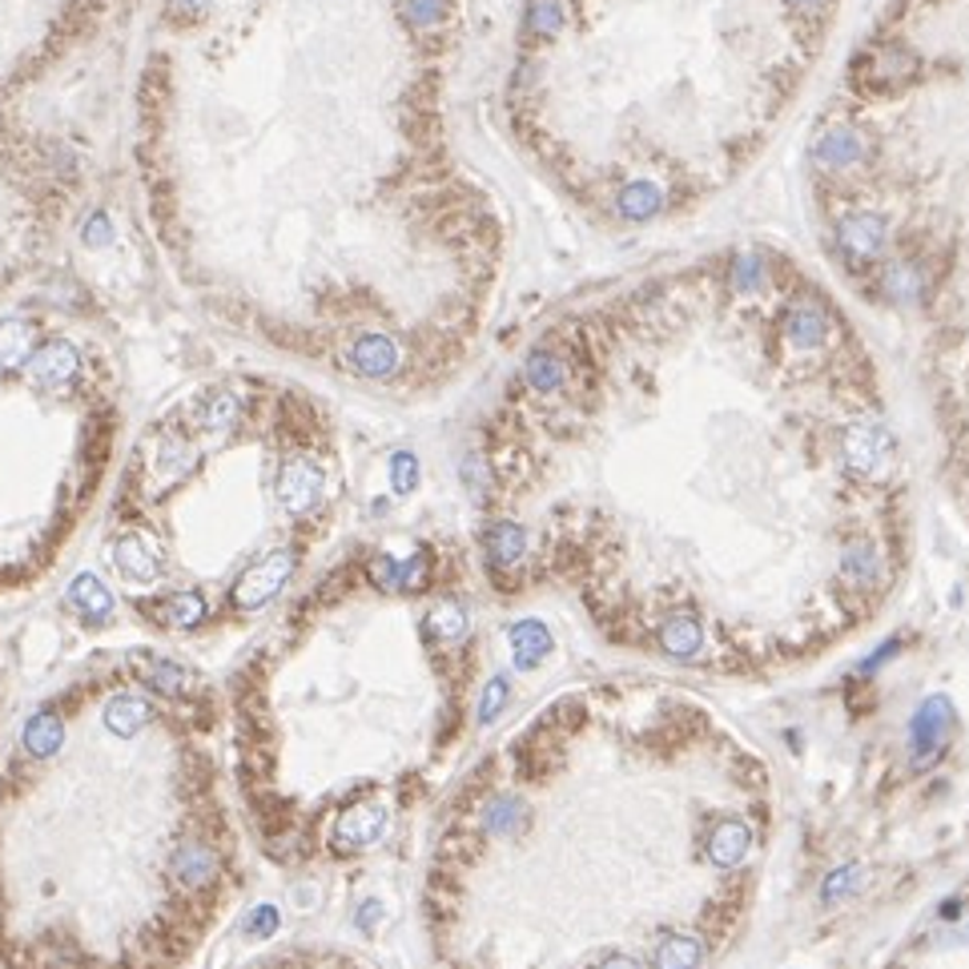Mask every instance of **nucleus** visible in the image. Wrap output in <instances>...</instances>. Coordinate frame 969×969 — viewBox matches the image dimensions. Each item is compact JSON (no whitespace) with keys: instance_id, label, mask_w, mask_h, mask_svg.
<instances>
[{"instance_id":"nucleus-1","label":"nucleus","mask_w":969,"mask_h":969,"mask_svg":"<svg viewBox=\"0 0 969 969\" xmlns=\"http://www.w3.org/2000/svg\"><path fill=\"white\" fill-rule=\"evenodd\" d=\"M893 455H897V443L877 423H853L841 435V459L857 480H885V471L893 467Z\"/></svg>"},{"instance_id":"nucleus-2","label":"nucleus","mask_w":969,"mask_h":969,"mask_svg":"<svg viewBox=\"0 0 969 969\" xmlns=\"http://www.w3.org/2000/svg\"><path fill=\"white\" fill-rule=\"evenodd\" d=\"M954 733V704L946 696H929L921 701V708L909 720V765L917 772H925L934 765L941 752H946V740Z\"/></svg>"},{"instance_id":"nucleus-3","label":"nucleus","mask_w":969,"mask_h":969,"mask_svg":"<svg viewBox=\"0 0 969 969\" xmlns=\"http://www.w3.org/2000/svg\"><path fill=\"white\" fill-rule=\"evenodd\" d=\"M294 568H298V559H294V551H270V556H262L257 564H250V568L242 571V580L234 583V603L242 608V612H257V608H266L274 596H278L286 583H291Z\"/></svg>"},{"instance_id":"nucleus-4","label":"nucleus","mask_w":969,"mask_h":969,"mask_svg":"<svg viewBox=\"0 0 969 969\" xmlns=\"http://www.w3.org/2000/svg\"><path fill=\"white\" fill-rule=\"evenodd\" d=\"M833 238H836V250H841L849 262L865 266V262H881V254H885V245H889V222L870 210H849L836 218Z\"/></svg>"},{"instance_id":"nucleus-5","label":"nucleus","mask_w":969,"mask_h":969,"mask_svg":"<svg viewBox=\"0 0 969 969\" xmlns=\"http://www.w3.org/2000/svg\"><path fill=\"white\" fill-rule=\"evenodd\" d=\"M326 491V475L323 467L306 455H294L282 463L278 471V503L286 515H310L318 503H323Z\"/></svg>"},{"instance_id":"nucleus-6","label":"nucleus","mask_w":969,"mask_h":969,"mask_svg":"<svg viewBox=\"0 0 969 969\" xmlns=\"http://www.w3.org/2000/svg\"><path fill=\"white\" fill-rule=\"evenodd\" d=\"M817 161H821L824 169H836V173H849V169H861L865 161L873 157V141L870 134L861 129V125L853 122H836L829 125L821 137H817V146H813Z\"/></svg>"},{"instance_id":"nucleus-7","label":"nucleus","mask_w":969,"mask_h":969,"mask_svg":"<svg viewBox=\"0 0 969 969\" xmlns=\"http://www.w3.org/2000/svg\"><path fill=\"white\" fill-rule=\"evenodd\" d=\"M387 824H390L387 804H379V801L355 804L350 813L338 817V824H335V849L358 853V849L379 845V836L387 833Z\"/></svg>"},{"instance_id":"nucleus-8","label":"nucleus","mask_w":969,"mask_h":969,"mask_svg":"<svg viewBox=\"0 0 969 969\" xmlns=\"http://www.w3.org/2000/svg\"><path fill=\"white\" fill-rule=\"evenodd\" d=\"M877 286L889 306H921L925 291H929V274L914 257H889L877 274Z\"/></svg>"},{"instance_id":"nucleus-9","label":"nucleus","mask_w":969,"mask_h":969,"mask_svg":"<svg viewBox=\"0 0 969 969\" xmlns=\"http://www.w3.org/2000/svg\"><path fill=\"white\" fill-rule=\"evenodd\" d=\"M346 362L362 379H390L402 367V350L390 335H358L346 350Z\"/></svg>"},{"instance_id":"nucleus-10","label":"nucleus","mask_w":969,"mask_h":969,"mask_svg":"<svg viewBox=\"0 0 969 969\" xmlns=\"http://www.w3.org/2000/svg\"><path fill=\"white\" fill-rule=\"evenodd\" d=\"M917 73V53L905 45H881L861 61V81L870 89H897Z\"/></svg>"},{"instance_id":"nucleus-11","label":"nucleus","mask_w":969,"mask_h":969,"mask_svg":"<svg viewBox=\"0 0 969 969\" xmlns=\"http://www.w3.org/2000/svg\"><path fill=\"white\" fill-rule=\"evenodd\" d=\"M113 564H117V571H122L125 580H134V583H149L161 576V551H157L154 539L141 531H129L122 535V539H113Z\"/></svg>"},{"instance_id":"nucleus-12","label":"nucleus","mask_w":969,"mask_h":969,"mask_svg":"<svg viewBox=\"0 0 969 969\" xmlns=\"http://www.w3.org/2000/svg\"><path fill=\"white\" fill-rule=\"evenodd\" d=\"M77 370H81L77 346L65 343V338H53V343H45L33 358H29V375H33V382L36 387H49V390L69 387V382L77 379Z\"/></svg>"},{"instance_id":"nucleus-13","label":"nucleus","mask_w":969,"mask_h":969,"mask_svg":"<svg viewBox=\"0 0 969 969\" xmlns=\"http://www.w3.org/2000/svg\"><path fill=\"white\" fill-rule=\"evenodd\" d=\"M664 210H668V186H660L656 178H635L615 193V213L632 225L652 222Z\"/></svg>"},{"instance_id":"nucleus-14","label":"nucleus","mask_w":969,"mask_h":969,"mask_svg":"<svg viewBox=\"0 0 969 969\" xmlns=\"http://www.w3.org/2000/svg\"><path fill=\"white\" fill-rule=\"evenodd\" d=\"M824 338H829V314L813 298H801L797 306H789V314H784V343L792 350L809 355V350L824 346Z\"/></svg>"},{"instance_id":"nucleus-15","label":"nucleus","mask_w":969,"mask_h":969,"mask_svg":"<svg viewBox=\"0 0 969 969\" xmlns=\"http://www.w3.org/2000/svg\"><path fill=\"white\" fill-rule=\"evenodd\" d=\"M748 849H752V829L745 821H736V817L720 821L708 836V861L716 870H736L748 857Z\"/></svg>"},{"instance_id":"nucleus-16","label":"nucleus","mask_w":969,"mask_h":969,"mask_svg":"<svg viewBox=\"0 0 969 969\" xmlns=\"http://www.w3.org/2000/svg\"><path fill=\"white\" fill-rule=\"evenodd\" d=\"M483 551H487L491 568H515L527 556V531L512 519H499L483 531Z\"/></svg>"},{"instance_id":"nucleus-17","label":"nucleus","mask_w":969,"mask_h":969,"mask_svg":"<svg viewBox=\"0 0 969 969\" xmlns=\"http://www.w3.org/2000/svg\"><path fill=\"white\" fill-rule=\"evenodd\" d=\"M660 647H664V652H668L672 660L701 656V647H704V624L692 612L668 615V620H664V628H660Z\"/></svg>"},{"instance_id":"nucleus-18","label":"nucleus","mask_w":969,"mask_h":969,"mask_svg":"<svg viewBox=\"0 0 969 969\" xmlns=\"http://www.w3.org/2000/svg\"><path fill=\"white\" fill-rule=\"evenodd\" d=\"M507 640H512L515 668H519V672H531L535 664H539V660L551 652V632H547L544 620H519V624H512Z\"/></svg>"},{"instance_id":"nucleus-19","label":"nucleus","mask_w":969,"mask_h":969,"mask_svg":"<svg viewBox=\"0 0 969 969\" xmlns=\"http://www.w3.org/2000/svg\"><path fill=\"white\" fill-rule=\"evenodd\" d=\"M524 379L535 394H556L568 387V362L556 350H531L524 362Z\"/></svg>"},{"instance_id":"nucleus-20","label":"nucleus","mask_w":969,"mask_h":969,"mask_svg":"<svg viewBox=\"0 0 969 969\" xmlns=\"http://www.w3.org/2000/svg\"><path fill=\"white\" fill-rule=\"evenodd\" d=\"M769 257L760 250H736L733 262H728V286L736 294H760L769 286Z\"/></svg>"},{"instance_id":"nucleus-21","label":"nucleus","mask_w":969,"mask_h":969,"mask_svg":"<svg viewBox=\"0 0 969 969\" xmlns=\"http://www.w3.org/2000/svg\"><path fill=\"white\" fill-rule=\"evenodd\" d=\"M69 603H73L81 615H89V620H105V615L113 612V591L101 583V576L81 571L77 580L69 583Z\"/></svg>"},{"instance_id":"nucleus-22","label":"nucleus","mask_w":969,"mask_h":969,"mask_svg":"<svg viewBox=\"0 0 969 969\" xmlns=\"http://www.w3.org/2000/svg\"><path fill=\"white\" fill-rule=\"evenodd\" d=\"M238 419H242V407H238V399L230 394V390H218V394H210V399L201 402L198 431H201V435L222 439V435H230V431H234Z\"/></svg>"},{"instance_id":"nucleus-23","label":"nucleus","mask_w":969,"mask_h":969,"mask_svg":"<svg viewBox=\"0 0 969 969\" xmlns=\"http://www.w3.org/2000/svg\"><path fill=\"white\" fill-rule=\"evenodd\" d=\"M841 571H845V580L853 588H877L881 580V556L877 547L870 539H853L845 547V556H841Z\"/></svg>"},{"instance_id":"nucleus-24","label":"nucleus","mask_w":969,"mask_h":969,"mask_svg":"<svg viewBox=\"0 0 969 969\" xmlns=\"http://www.w3.org/2000/svg\"><path fill=\"white\" fill-rule=\"evenodd\" d=\"M149 716H154L149 701H137V696H113L105 704V728L113 736H137L149 725Z\"/></svg>"},{"instance_id":"nucleus-25","label":"nucleus","mask_w":969,"mask_h":969,"mask_svg":"<svg viewBox=\"0 0 969 969\" xmlns=\"http://www.w3.org/2000/svg\"><path fill=\"white\" fill-rule=\"evenodd\" d=\"M218 873V857L210 845H181L173 849V877L186 885H206Z\"/></svg>"},{"instance_id":"nucleus-26","label":"nucleus","mask_w":969,"mask_h":969,"mask_svg":"<svg viewBox=\"0 0 969 969\" xmlns=\"http://www.w3.org/2000/svg\"><path fill=\"white\" fill-rule=\"evenodd\" d=\"M471 628V615L463 603L455 600H439L431 612H426V632L435 635V640H443V644H455V640H463Z\"/></svg>"},{"instance_id":"nucleus-27","label":"nucleus","mask_w":969,"mask_h":969,"mask_svg":"<svg viewBox=\"0 0 969 969\" xmlns=\"http://www.w3.org/2000/svg\"><path fill=\"white\" fill-rule=\"evenodd\" d=\"M704 961L701 937L692 934H668L656 946V969H696Z\"/></svg>"},{"instance_id":"nucleus-28","label":"nucleus","mask_w":969,"mask_h":969,"mask_svg":"<svg viewBox=\"0 0 969 969\" xmlns=\"http://www.w3.org/2000/svg\"><path fill=\"white\" fill-rule=\"evenodd\" d=\"M568 29V4L564 0H531L527 4V33L539 41H556Z\"/></svg>"},{"instance_id":"nucleus-29","label":"nucleus","mask_w":969,"mask_h":969,"mask_svg":"<svg viewBox=\"0 0 969 969\" xmlns=\"http://www.w3.org/2000/svg\"><path fill=\"white\" fill-rule=\"evenodd\" d=\"M157 620L169 628H193L206 620V600L198 591H173L169 600L157 603Z\"/></svg>"},{"instance_id":"nucleus-30","label":"nucleus","mask_w":969,"mask_h":969,"mask_svg":"<svg viewBox=\"0 0 969 969\" xmlns=\"http://www.w3.org/2000/svg\"><path fill=\"white\" fill-rule=\"evenodd\" d=\"M24 358H33V330L24 318H4L0 323V367H21Z\"/></svg>"},{"instance_id":"nucleus-31","label":"nucleus","mask_w":969,"mask_h":969,"mask_svg":"<svg viewBox=\"0 0 969 969\" xmlns=\"http://www.w3.org/2000/svg\"><path fill=\"white\" fill-rule=\"evenodd\" d=\"M56 745H61V720H56L53 713L33 716L29 728H24V748H29L33 757H49V752H56Z\"/></svg>"},{"instance_id":"nucleus-32","label":"nucleus","mask_w":969,"mask_h":969,"mask_svg":"<svg viewBox=\"0 0 969 969\" xmlns=\"http://www.w3.org/2000/svg\"><path fill=\"white\" fill-rule=\"evenodd\" d=\"M399 17L419 33H431L446 21V0H399Z\"/></svg>"},{"instance_id":"nucleus-33","label":"nucleus","mask_w":969,"mask_h":969,"mask_svg":"<svg viewBox=\"0 0 969 969\" xmlns=\"http://www.w3.org/2000/svg\"><path fill=\"white\" fill-rule=\"evenodd\" d=\"M190 459H193V451L186 439H161V443H157V455H154L157 475H161V480H178V475H186Z\"/></svg>"},{"instance_id":"nucleus-34","label":"nucleus","mask_w":969,"mask_h":969,"mask_svg":"<svg viewBox=\"0 0 969 969\" xmlns=\"http://www.w3.org/2000/svg\"><path fill=\"white\" fill-rule=\"evenodd\" d=\"M861 881H865V870L861 865H841V870H833L829 877H824L821 885V902L824 905H836L841 897H849V893H857L861 889Z\"/></svg>"},{"instance_id":"nucleus-35","label":"nucleus","mask_w":969,"mask_h":969,"mask_svg":"<svg viewBox=\"0 0 969 969\" xmlns=\"http://www.w3.org/2000/svg\"><path fill=\"white\" fill-rule=\"evenodd\" d=\"M390 487H394V495H411L419 487V459L411 451H394L390 455Z\"/></svg>"},{"instance_id":"nucleus-36","label":"nucleus","mask_w":969,"mask_h":969,"mask_svg":"<svg viewBox=\"0 0 969 969\" xmlns=\"http://www.w3.org/2000/svg\"><path fill=\"white\" fill-rule=\"evenodd\" d=\"M519 821H524V804L515 801V797H495V801L487 804V829H491V833H512Z\"/></svg>"},{"instance_id":"nucleus-37","label":"nucleus","mask_w":969,"mask_h":969,"mask_svg":"<svg viewBox=\"0 0 969 969\" xmlns=\"http://www.w3.org/2000/svg\"><path fill=\"white\" fill-rule=\"evenodd\" d=\"M141 676L161 692H186L190 676L178 668V664H169V660H154V664H141Z\"/></svg>"},{"instance_id":"nucleus-38","label":"nucleus","mask_w":969,"mask_h":969,"mask_svg":"<svg viewBox=\"0 0 969 969\" xmlns=\"http://www.w3.org/2000/svg\"><path fill=\"white\" fill-rule=\"evenodd\" d=\"M507 701H512V684H507V676H495L483 688V701H480V725H491L495 716L507 708Z\"/></svg>"},{"instance_id":"nucleus-39","label":"nucleus","mask_w":969,"mask_h":969,"mask_svg":"<svg viewBox=\"0 0 969 969\" xmlns=\"http://www.w3.org/2000/svg\"><path fill=\"white\" fill-rule=\"evenodd\" d=\"M81 242L89 245V250H105L113 242V222L109 213H93L89 222L81 225Z\"/></svg>"},{"instance_id":"nucleus-40","label":"nucleus","mask_w":969,"mask_h":969,"mask_svg":"<svg viewBox=\"0 0 969 969\" xmlns=\"http://www.w3.org/2000/svg\"><path fill=\"white\" fill-rule=\"evenodd\" d=\"M902 647H905V640H902V635H889V640H885V644H881V647H877V652H873L870 660H861V664H857V672H861V676H870V672L885 668V664H889V660L897 656V652H902Z\"/></svg>"},{"instance_id":"nucleus-41","label":"nucleus","mask_w":969,"mask_h":969,"mask_svg":"<svg viewBox=\"0 0 969 969\" xmlns=\"http://www.w3.org/2000/svg\"><path fill=\"white\" fill-rule=\"evenodd\" d=\"M274 929H278V909H274V905L254 909V917H250V925H245V934L250 937H270Z\"/></svg>"},{"instance_id":"nucleus-42","label":"nucleus","mask_w":969,"mask_h":969,"mask_svg":"<svg viewBox=\"0 0 969 969\" xmlns=\"http://www.w3.org/2000/svg\"><path fill=\"white\" fill-rule=\"evenodd\" d=\"M463 483L483 499V491H487V467H483L480 459H467V463H463Z\"/></svg>"},{"instance_id":"nucleus-43","label":"nucleus","mask_w":969,"mask_h":969,"mask_svg":"<svg viewBox=\"0 0 969 969\" xmlns=\"http://www.w3.org/2000/svg\"><path fill=\"white\" fill-rule=\"evenodd\" d=\"M169 4H173V12H178V17H186V21H198V17H206V12H210L213 0H169Z\"/></svg>"},{"instance_id":"nucleus-44","label":"nucleus","mask_w":969,"mask_h":969,"mask_svg":"<svg viewBox=\"0 0 969 969\" xmlns=\"http://www.w3.org/2000/svg\"><path fill=\"white\" fill-rule=\"evenodd\" d=\"M382 921V905L379 902H367L358 909V929H375Z\"/></svg>"},{"instance_id":"nucleus-45","label":"nucleus","mask_w":969,"mask_h":969,"mask_svg":"<svg viewBox=\"0 0 969 969\" xmlns=\"http://www.w3.org/2000/svg\"><path fill=\"white\" fill-rule=\"evenodd\" d=\"M600 969H644L635 958H628V954H608V958L600 961Z\"/></svg>"},{"instance_id":"nucleus-46","label":"nucleus","mask_w":969,"mask_h":969,"mask_svg":"<svg viewBox=\"0 0 969 969\" xmlns=\"http://www.w3.org/2000/svg\"><path fill=\"white\" fill-rule=\"evenodd\" d=\"M961 905H966L961 897H949V902L937 905V917H941V921H958V917H961Z\"/></svg>"},{"instance_id":"nucleus-47","label":"nucleus","mask_w":969,"mask_h":969,"mask_svg":"<svg viewBox=\"0 0 969 969\" xmlns=\"http://www.w3.org/2000/svg\"><path fill=\"white\" fill-rule=\"evenodd\" d=\"M824 4H829V0H789V9L797 12H821Z\"/></svg>"}]
</instances>
